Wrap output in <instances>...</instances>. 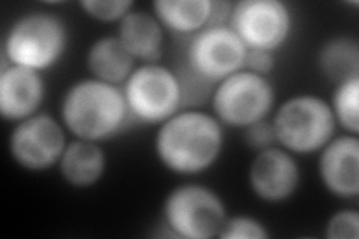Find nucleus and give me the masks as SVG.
Returning <instances> with one entry per match:
<instances>
[{"mask_svg": "<svg viewBox=\"0 0 359 239\" xmlns=\"http://www.w3.org/2000/svg\"><path fill=\"white\" fill-rule=\"evenodd\" d=\"M244 141L249 145L252 150H256L257 153L266 150V148H271L277 145L276 139V132L273 128L271 121H257L252 126L244 129Z\"/></svg>", "mask_w": 359, "mask_h": 239, "instance_id": "nucleus-23", "label": "nucleus"}, {"mask_svg": "<svg viewBox=\"0 0 359 239\" xmlns=\"http://www.w3.org/2000/svg\"><path fill=\"white\" fill-rule=\"evenodd\" d=\"M162 215L166 229L183 239L219 238L229 217L219 193L196 183L177 186L168 193Z\"/></svg>", "mask_w": 359, "mask_h": 239, "instance_id": "nucleus-5", "label": "nucleus"}, {"mask_svg": "<svg viewBox=\"0 0 359 239\" xmlns=\"http://www.w3.org/2000/svg\"><path fill=\"white\" fill-rule=\"evenodd\" d=\"M62 121L50 114L38 112L15 123L9 135V154L27 172H45L57 166L67 145Z\"/></svg>", "mask_w": 359, "mask_h": 239, "instance_id": "nucleus-9", "label": "nucleus"}, {"mask_svg": "<svg viewBox=\"0 0 359 239\" xmlns=\"http://www.w3.org/2000/svg\"><path fill=\"white\" fill-rule=\"evenodd\" d=\"M224 146L223 124L205 111L183 109L157 126L154 153L161 165L182 177L204 174Z\"/></svg>", "mask_w": 359, "mask_h": 239, "instance_id": "nucleus-1", "label": "nucleus"}, {"mask_svg": "<svg viewBox=\"0 0 359 239\" xmlns=\"http://www.w3.org/2000/svg\"><path fill=\"white\" fill-rule=\"evenodd\" d=\"M318 64L323 76L335 84L359 78L358 41L349 36L328 39L318 53Z\"/></svg>", "mask_w": 359, "mask_h": 239, "instance_id": "nucleus-18", "label": "nucleus"}, {"mask_svg": "<svg viewBox=\"0 0 359 239\" xmlns=\"http://www.w3.org/2000/svg\"><path fill=\"white\" fill-rule=\"evenodd\" d=\"M45 81L41 72L8 64L0 71V116L20 123L36 116L43 104Z\"/></svg>", "mask_w": 359, "mask_h": 239, "instance_id": "nucleus-13", "label": "nucleus"}, {"mask_svg": "<svg viewBox=\"0 0 359 239\" xmlns=\"http://www.w3.org/2000/svg\"><path fill=\"white\" fill-rule=\"evenodd\" d=\"M325 236L328 239H358L359 212L351 208L334 212L325 226Z\"/></svg>", "mask_w": 359, "mask_h": 239, "instance_id": "nucleus-22", "label": "nucleus"}, {"mask_svg": "<svg viewBox=\"0 0 359 239\" xmlns=\"http://www.w3.org/2000/svg\"><path fill=\"white\" fill-rule=\"evenodd\" d=\"M83 13L99 22H120L133 9L130 0H83Z\"/></svg>", "mask_w": 359, "mask_h": 239, "instance_id": "nucleus-20", "label": "nucleus"}, {"mask_svg": "<svg viewBox=\"0 0 359 239\" xmlns=\"http://www.w3.org/2000/svg\"><path fill=\"white\" fill-rule=\"evenodd\" d=\"M69 45L66 22L55 14L29 13L17 18L4 39V66L43 72L57 64Z\"/></svg>", "mask_w": 359, "mask_h": 239, "instance_id": "nucleus-3", "label": "nucleus"}, {"mask_svg": "<svg viewBox=\"0 0 359 239\" xmlns=\"http://www.w3.org/2000/svg\"><path fill=\"white\" fill-rule=\"evenodd\" d=\"M301 183V169L294 154L274 145L255 156L249 168L253 195L266 203H282L295 195Z\"/></svg>", "mask_w": 359, "mask_h": 239, "instance_id": "nucleus-11", "label": "nucleus"}, {"mask_svg": "<svg viewBox=\"0 0 359 239\" xmlns=\"http://www.w3.org/2000/svg\"><path fill=\"white\" fill-rule=\"evenodd\" d=\"M130 117L149 126H161L182 111V87L177 72L161 63H144L123 84Z\"/></svg>", "mask_w": 359, "mask_h": 239, "instance_id": "nucleus-6", "label": "nucleus"}, {"mask_svg": "<svg viewBox=\"0 0 359 239\" xmlns=\"http://www.w3.org/2000/svg\"><path fill=\"white\" fill-rule=\"evenodd\" d=\"M359 78H352L335 84L330 107L337 121V126L347 133H359Z\"/></svg>", "mask_w": 359, "mask_h": 239, "instance_id": "nucleus-19", "label": "nucleus"}, {"mask_svg": "<svg viewBox=\"0 0 359 239\" xmlns=\"http://www.w3.org/2000/svg\"><path fill=\"white\" fill-rule=\"evenodd\" d=\"M57 168L66 184L74 189H88L105 175L107 154L97 142L74 139L67 142Z\"/></svg>", "mask_w": 359, "mask_h": 239, "instance_id": "nucleus-15", "label": "nucleus"}, {"mask_svg": "<svg viewBox=\"0 0 359 239\" xmlns=\"http://www.w3.org/2000/svg\"><path fill=\"white\" fill-rule=\"evenodd\" d=\"M271 123L277 145L294 156L319 153L337 130L330 102L316 95L289 97L277 108Z\"/></svg>", "mask_w": 359, "mask_h": 239, "instance_id": "nucleus-4", "label": "nucleus"}, {"mask_svg": "<svg viewBox=\"0 0 359 239\" xmlns=\"http://www.w3.org/2000/svg\"><path fill=\"white\" fill-rule=\"evenodd\" d=\"M117 38L135 60L159 63L165 48V29L153 13L135 11L118 22Z\"/></svg>", "mask_w": 359, "mask_h": 239, "instance_id": "nucleus-14", "label": "nucleus"}, {"mask_svg": "<svg viewBox=\"0 0 359 239\" xmlns=\"http://www.w3.org/2000/svg\"><path fill=\"white\" fill-rule=\"evenodd\" d=\"M222 239H268L266 226L249 215H235L228 217L219 235Z\"/></svg>", "mask_w": 359, "mask_h": 239, "instance_id": "nucleus-21", "label": "nucleus"}, {"mask_svg": "<svg viewBox=\"0 0 359 239\" xmlns=\"http://www.w3.org/2000/svg\"><path fill=\"white\" fill-rule=\"evenodd\" d=\"M151 6L165 30L194 36L208 27L212 0H157Z\"/></svg>", "mask_w": 359, "mask_h": 239, "instance_id": "nucleus-17", "label": "nucleus"}, {"mask_svg": "<svg viewBox=\"0 0 359 239\" xmlns=\"http://www.w3.org/2000/svg\"><path fill=\"white\" fill-rule=\"evenodd\" d=\"M318 172L322 186L339 199L359 196V139L356 135L332 138L319 151Z\"/></svg>", "mask_w": 359, "mask_h": 239, "instance_id": "nucleus-12", "label": "nucleus"}, {"mask_svg": "<svg viewBox=\"0 0 359 239\" xmlns=\"http://www.w3.org/2000/svg\"><path fill=\"white\" fill-rule=\"evenodd\" d=\"M276 66V59H274V53L269 51H262V50H247L245 54V63H244V69L268 76L273 72Z\"/></svg>", "mask_w": 359, "mask_h": 239, "instance_id": "nucleus-24", "label": "nucleus"}, {"mask_svg": "<svg viewBox=\"0 0 359 239\" xmlns=\"http://www.w3.org/2000/svg\"><path fill=\"white\" fill-rule=\"evenodd\" d=\"M211 104L223 126L245 129L269 116L276 104V90L268 76L243 69L216 86Z\"/></svg>", "mask_w": 359, "mask_h": 239, "instance_id": "nucleus-7", "label": "nucleus"}, {"mask_svg": "<svg viewBox=\"0 0 359 239\" xmlns=\"http://www.w3.org/2000/svg\"><path fill=\"white\" fill-rule=\"evenodd\" d=\"M247 47L228 25L210 26L190 39L186 66L212 86L244 69Z\"/></svg>", "mask_w": 359, "mask_h": 239, "instance_id": "nucleus-10", "label": "nucleus"}, {"mask_svg": "<svg viewBox=\"0 0 359 239\" xmlns=\"http://www.w3.org/2000/svg\"><path fill=\"white\" fill-rule=\"evenodd\" d=\"M135 60L117 36L95 41L86 54V66L92 78L112 86H123L135 71Z\"/></svg>", "mask_w": 359, "mask_h": 239, "instance_id": "nucleus-16", "label": "nucleus"}, {"mask_svg": "<svg viewBox=\"0 0 359 239\" xmlns=\"http://www.w3.org/2000/svg\"><path fill=\"white\" fill-rule=\"evenodd\" d=\"M129 118L123 90L92 76L74 83L60 104V121L75 139L108 141L126 128Z\"/></svg>", "mask_w": 359, "mask_h": 239, "instance_id": "nucleus-2", "label": "nucleus"}, {"mask_svg": "<svg viewBox=\"0 0 359 239\" xmlns=\"http://www.w3.org/2000/svg\"><path fill=\"white\" fill-rule=\"evenodd\" d=\"M229 27L247 50L276 53L292 35L294 15L280 0H241L231 9Z\"/></svg>", "mask_w": 359, "mask_h": 239, "instance_id": "nucleus-8", "label": "nucleus"}]
</instances>
